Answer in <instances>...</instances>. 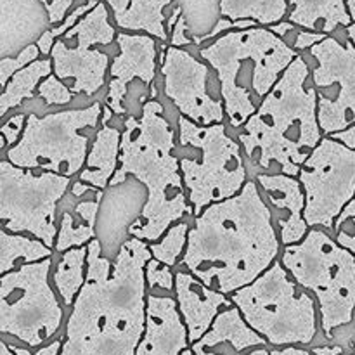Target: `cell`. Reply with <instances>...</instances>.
<instances>
[{
  "label": "cell",
  "instance_id": "cell-1",
  "mask_svg": "<svg viewBox=\"0 0 355 355\" xmlns=\"http://www.w3.org/2000/svg\"><path fill=\"white\" fill-rule=\"evenodd\" d=\"M87 248V279L69 307L59 355H135L148 319L149 243L130 238L114 260L97 238Z\"/></svg>",
  "mask_w": 355,
  "mask_h": 355
},
{
  "label": "cell",
  "instance_id": "cell-2",
  "mask_svg": "<svg viewBox=\"0 0 355 355\" xmlns=\"http://www.w3.org/2000/svg\"><path fill=\"white\" fill-rule=\"evenodd\" d=\"M283 252L272 210L255 179L236 196L193 217L180 267L231 297L262 276Z\"/></svg>",
  "mask_w": 355,
  "mask_h": 355
},
{
  "label": "cell",
  "instance_id": "cell-3",
  "mask_svg": "<svg viewBox=\"0 0 355 355\" xmlns=\"http://www.w3.org/2000/svg\"><path fill=\"white\" fill-rule=\"evenodd\" d=\"M322 137L311 62L298 54L255 114L238 130L250 179L277 172L298 177Z\"/></svg>",
  "mask_w": 355,
  "mask_h": 355
},
{
  "label": "cell",
  "instance_id": "cell-4",
  "mask_svg": "<svg viewBox=\"0 0 355 355\" xmlns=\"http://www.w3.org/2000/svg\"><path fill=\"white\" fill-rule=\"evenodd\" d=\"M175 151L177 130L158 97L149 99L139 116L123 118L120 166L110 184L134 175L149 194L144 214L130 229L132 238L158 241L170 225L194 217Z\"/></svg>",
  "mask_w": 355,
  "mask_h": 355
},
{
  "label": "cell",
  "instance_id": "cell-5",
  "mask_svg": "<svg viewBox=\"0 0 355 355\" xmlns=\"http://www.w3.org/2000/svg\"><path fill=\"white\" fill-rule=\"evenodd\" d=\"M198 54L217 76L229 127L239 130L300 52L269 26L259 24L225 31L201 45Z\"/></svg>",
  "mask_w": 355,
  "mask_h": 355
},
{
  "label": "cell",
  "instance_id": "cell-6",
  "mask_svg": "<svg viewBox=\"0 0 355 355\" xmlns=\"http://www.w3.org/2000/svg\"><path fill=\"white\" fill-rule=\"evenodd\" d=\"M279 260L290 276L318 302L328 340L355 324V255L322 227H311L297 245L283 246Z\"/></svg>",
  "mask_w": 355,
  "mask_h": 355
},
{
  "label": "cell",
  "instance_id": "cell-7",
  "mask_svg": "<svg viewBox=\"0 0 355 355\" xmlns=\"http://www.w3.org/2000/svg\"><path fill=\"white\" fill-rule=\"evenodd\" d=\"M177 148L194 217L208 205L236 196L250 180L245 153L225 121L200 125L177 114Z\"/></svg>",
  "mask_w": 355,
  "mask_h": 355
},
{
  "label": "cell",
  "instance_id": "cell-8",
  "mask_svg": "<svg viewBox=\"0 0 355 355\" xmlns=\"http://www.w3.org/2000/svg\"><path fill=\"white\" fill-rule=\"evenodd\" d=\"M231 300L274 349L309 347L321 328L318 302L290 276L281 260L248 286L234 291Z\"/></svg>",
  "mask_w": 355,
  "mask_h": 355
},
{
  "label": "cell",
  "instance_id": "cell-9",
  "mask_svg": "<svg viewBox=\"0 0 355 355\" xmlns=\"http://www.w3.org/2000/svg\"><path fill=\"white\" fill-rule=\"evenodd\" d=\"M103 103L59 110L54 113H30L23 135L2 158L21 168L47 170L75 177L83 170L90 149V135L101 125Z\"/></svg>",
  "mask_w": 355,
  "mask_h": 355
},
{
  "label": "cell",
  "instance_id": "cell-10",
  "mask_svg": "<svg viewBox=\"0 0 355 355\" xmlns=\"http://www.w3.org/2000/svg\"><path fill=\"white\" fill-rule=\"evenodd\" d=\"M52 260L23 263L0 277V331L30 349L49 342L64 322V304L51 283Z\"/></svg>",
  "mask_w": 355,
  "mask_h": 355
},
{
  "label": "cell",
  "instance_id": "cell-11",
  "mask_svg": "<svg viewBox=\"0 0 355 355\" xmlns=\"http://www.w3.org/2000/svg\"><path fill=\"white\" fill-rule=\"evenodd\" d=\"M73 177L47 170L21 168L0 159V222L10 232H23L54 248L59 231V201Z\"/></svg>",
  "mask_w": 355,
  "mask_h": 355
},
{
  "label": "cell",
  "instance_id": "cell-12",
  "mask_svg": "<svg viewBox=\"0 0 355 355\" xmlns=\"http://www.w3.org/2000/svg\"><path fill=\"white\" fill-rule=\"evenodd\" d=\"M305 191V220L335 234L336 220L355 198V149L324 135L298 173Z\"/></svg>",
  "mask_w": 355,
  "mask_h": 355
},
{
  "label": "cell",
  "instance_id": "cell-13",
  "mask_svg": "<svg viewBox=\"0 0 355 355\" xmlns=\"http://www.w3.org/2000/svg\"><path fill=\"white\" fill-rule=\"evenodd\" d=\"M311 78L318 90V116L324 135L355 125V45L328 35L309 51Z\"/></svg>",
  "mask_w": 355,
  "mask_h": 355
},
{
  "label": "cell",
  "instance_id": "cell-14",
  "mask_svg": "<svg viewBox=\"0 0 355 355\" xmlns=\"http://www.w3.org/2000/svg\"><path fill=\"white\" fill-rule=\"evenodd\" d=\"M159 73L163 96L177 113L200 125L227 121L224 101L218 94L210 92L214 69L200 54L194 55L186 47L163 44L159 47Z\"/></svg>",
  "mask_w": 355,
  "mask_h": 355
},
{
  "label": "cell",
  "instance_id": "cell-15",
  "mask_svg": "<svg viewBox=\"0 0 355 355\" xmlns=\"http://www.w3.org/2000/svg\"><path fill=\"white\" fill-rule=\"evenodd\" d=\"M158 38L148 33L120 31L116 35L118 54L111 59L110 80L104 104L116 116L128 114L127 97L134 82H144L151 87V97H156V69H158Z\"/></svg>",
  "mask_w": 355,
  "mask_h": 355
},
{
  "label": "cell",
  "instance_id": "cell-16",
  "mask_svg": "<svg viewBox=\"0 0 355 355\" xmlns=\"http://www.w3.org/2000/svg\"><path fill=\"white\" fill-rule=\"evenodd\" d=\"M148 198L146 186L134 175H128L120 184H110L103 191L96 236L106 259H116L125 241L132 238L130 229L144 214Z\"/></svg>",
  "mask_w": 355,
  "mask_h": 355
},
{
  "label": "cell",
  "instance_id": "cell-17",
  "mask_svg": "<svg viewBox=\"0 0 355 355\" xmlns=\"http://www.w3.org/2000/svg\"><path fill=\"white\" fill-rule=\"evenodd\" d=\"M54 75L68 83L75 97H92L107 83L111 58L97 45L61 37L51 52Z\"/></svg>",
  "mask_w": 355,
  "mask_h": 355
},
{
  "label": "cell",
  "instance_id": "cell-18",
  "mask_svg": "<svg viewBox=\"0 0 355 355\" xmlns=\"http://www.w3.org/2000/svg\"><path fill=\"white\" fill-rule=\"evenodd\" d=\"M272 210L283 246L297 245L311 231L305 220V191L300 179L288 173H259L255 177Z\"/></svg>",
  "mask_w": 355,
  "mask_h": 355
},
{
  "label": "cell",
  "instance_id": "cell-19",
  "mask_svg": "<svg viewBox=\"0 0 355 355\" xmlns=\"http://www.w3.org/2000/svg\"><path fill=\"white\" fill-rule=\"evenodd\" d=\"M191 347L189 331L177 307L175 295H148V319L135 355H182Z\"/></svg>",
  "mask_w": 355,
  "mask_h": 355
},
{
  "label": "cell",
  "instance_id": "cell-20",
  "mask_svg": "<svg viewBox=\"0 0 355 355\" xmlns=\"http://www.w3.org/2000/svg\"><path fill=\"white\" fill-rule=\"evenodd\" d=\"M175 300L189 331L191 343L198 342L214 324L222 309L231 307L229 295L207 286L194 274L180 267L175 270Z\"/></svg>",
  "mask_w": 355,
  "mask_h": 355
},
{
  "label": "cell",
  "instance_id": "cell-21",
  "mask_svg": "<svg viewBox=\"0 0 355 355\" xmlns=\"http://www.w3.org/2000/svg\"><path fill=\"white\" fill-rule=\"evenodd\" d=\"M51 26L40 0H0V58L16 55L37 44Z\"/></svg>",
  "mask_w": 355,
  "mask_h": 355
},
{
  "label": "cell",
  "instance_id": "cell-22",
  "mask_svg": "<svg viewBox=\"0 0 355 355\" xmlns=\"http://www.w3.org/2000/svg\"><path fill=\"white\" fill-rule=\"evenodd\" d=\"M267 345V340L246 322L241 311L232 304L222 309L211 328L198 342L191 343V349L194 355H227L224 349H231L236 355Z\"/></svg>",
  "mask_w": 355,
  "mask_h": 355
},
{
  "label": "cell",
  "instance_id": "cell-23",
  "mask_svg": "<svg viewBox=\"0 0 355 355\" xmlns=\"http://www.w3.org/2000/svg\"><path fill=\"white\" fill-rule=\"evenodd\" d=\"M71 194V193H69ZM103 191L94 189L83 198L71 194V207H59V231L54 252L64 253L76 246H87L96 236L97 214Z\"/></svg>",
  "mask_w": 355,
  "mask_h": 355
},
{
  "label": "cell",
  "instance_id": "cell-24",
  "mask_svg": "<svg viewBox=\"0 0 355 355\" xmlns=\"http://www.w3.org/2000/svg\"><path fill=\"white\" fill-rule=\"evenodd\" d=\"M121 31L148 33L159 42H170L166 30V7L175 0H104Z\"/></svg>",
  "mask_w": 355,
  "mask_h": 355
},
{
  "label": "cell",
  "instance_id": "cell-25",
  "mask_svg": "<svg viewBox=\"0 0 355 355\" xmlns=\"http://www.w3.org/2000/svg\"><path fill=\"white\" fill-rule=\"evenodd\" d=\"M121 128L116 125H99L87 155L85 166L78 173L82 182L90 184L96 189L104 191L120 166Z\"/></svg>",
  "mask_w": 355,
  "mask_h": 355
},
{
  "label": "cell",
  "instance_id": "cell-26",
  "mask_svg": "<svg viewBox=\"0 0 355 355\" xmlns=\"http://www.w3.org/2000/svg\"><path fill=\"white\" fill-rule=\"evenodd\" d=\"M288 21L298 28L335 35L354 23L347 0H288Z\"/></svg>",
  "mask_w": 355,
  "mask_h": 355
},
{
  "label": "cell",
  "instance_id": "cell-27",
  "mask_svg": "<svg viewBox=\"0 0 355 355\" xmlns=\"http://www.w3.org/2000/svg\"><path fill=\"white\" fill-rule=\"evenodd\" d=\"M51 73H54L51 58H38L37 61L30 62L23 69L14 73L9 82L6 83V87H2L0 118H6L10 110L23 106L24 101H33L42 80L47 78Z\"/></svg>",
  "mask_w": 355,
  "mask_h": 355
},
{
  "label": "cell",
  "instance_id": "cell-28",
  "mask_svg": "<svg viewBox=\"0 0 355 355\" xmlns=\"http://www.w3.org/2000/svg\"><path fill=\"white\" fill-rule=\"evenodd\" d=\"M54 255V248L35 236L10 232L3 227L0 231V274L10 272L23 263L40 262Z\"/></svg>",
  "mask_w": 355,
  "mask_h": 355
},
{
  "label": "cell",
  "instance_id": "cell-29",
  "mask_svg": "<svg viewBox=\"0 0 355 355\" xmlns=\"http://www.w3.org/2000/svg\"><path fill=\"white\" fill-rule=\"evenodd\" d=\"M87 257L89 248L87 246H76V248L66 250L59 253V260L55 269L52 270V284L61 297L64 307H71L73 302L78 297L80 290L83 288L87 279Z\"/></svg>",
  "mask_w": 355,
  "mask_h": 355
},
{
  "label": "cell",
  "instance_id": "cell-30",
  "mask_svg": "<svg viewBox=\"0 0 355 355\" xmlns=\"http://www.w3.org/2000/svg\"><path fill=\"white\" fill-rule=\"evenodd\" d=\"M220 12L229 19H255L262 26H270L290 12L288 0H220Z\"/></svg>",
  "mask_w": 355,
  "mask_h": 355
},
{
  "label": "cell",
  "instance_id": "cell-31",
  "mask_svg": "<svg viewBox=\"0 0 355 355\" xmlns=\"http://www.w3.org/2000/svg\"><path fill=\"white\" fill-rule=\"evenodd\" d=\"M110 7L104 0H99L92 10L85 14L75 26L69 31H66L62 37L64 38H80V40L90 42L92 45H113L116 42V24H111L110 21Z\"/></svg>",
  "mask_w": 355,
  "mask_h": 355
},
{
  "label": "cell",
  "instance_id": "cell-32",
  "mask_svg": "<svg viewBox=\"0 0 355 355\" xmlns=\"http://www.w3.org/2000/svg\"><path fill=\"white\" fill-rule=\"evenodd\" d=\"M179 6L187 23V31L194 45L200 47L222 17L220 0H179Z\"/></svg>",
  "mask_w": 355,
  "mask_h": 355
},
{
  "label": "cell",
  "instance_id": "cell-33",
  "mask_svg": "<svg viewBox=\"0 0 355 355\" xmlns=\"http://www.w3.org/2000/svg\"><path fill=\"white\" fill-rule=\"evenodd\" d=\"M189 229L191 224L187 220H179L170 225L158 241L149 243V250H151L153 257L170 267L179 266L187 248Z\"/></svg>",
  "mask_w": 355,
  "mask_h": 355
},
{
  "label": "cell",
  "instance_id": "cell-34",
  "mask_svg": "<svg viewBox=\"0 0 355 355\" xmlns=\"http://www.w3.org/2000/svg\"><path fill=\"white\" fill-rule=\"evenodd\" d=\"M146 283H148L149 291H162V293L173 295L175 291V272L173 267L166 266V263L159 262L155 257L148 260L146 263Z\"/></svg>",
  "mask_w": 355,
  "mask_h": 355
},
{
  "label": "cell",
  "instance_id": "cell-35",
  "mask_svg": "<svg viewBox=\"0 0 355 355\" xmlns=\"http://www.w3.org/2000/svg\"><path fill=\"white\" fill-rule=\"evenodd\" d=\"M38 99L44 101L45 106H66V104L73 103L75 94L68 87V83L62 82L61 78L51 73L47 78L42 80V83L37 89Z\"/></svg>",
  "mask_w": 355,
  "mask_h": 355
},
{
  "label": "cell",
  "instance_id": "cell-36",
  "mask_svg": "<svg viewBox=\"0 0 355 355\" xmlns=\"http://www.w3.org/2000/svg\"><path fill=\"white\" fill-rule=\"evenodd\" d=\"M38 58H42V52L37 44L28 45V47H24L23 51L16 55L0 58V85L6 87V83L9 82V78L14 75V73L23 69L24 66H28L30 62L37 61Z\"/></svg>",
  "mask_w": 355,
  "mask_h": 355
},
{
  "label": "cell",
  "instance_id": "cell-37",
  "mask_svg": "<svg viewBox=\"0 0 355 355\" xmlns=\"http://www.w3.org/2000/svg\"><path fill=\"white\" fill-rule=\"evenodd\" d=\"M26 118L28 114L24 113V111H21V113L12 114V116H9L6 121H3L0 135L6 139L7 149H9L10 146L16 144V142L21 139V135H23L24 132V127H26Z\"/></svg>",
  "mask_w": 355,
  "mask_h": 355
},
{
  "label": "cell",
  "instance_id": "cell-38",
  "mask_svg": "<svg viewBox=\"0 0 355 355\" xmlns=\"http://www.w3.org/2000/svg\"><path fill=\"white\" fill-rule=\"evenodd\" d=\"M328 37L326 33H319V31H311V30H304V28H297L295 31V38L290 40L288 44L295 49L297 52H304V51H311L314 45H318L319 42H322L324 38Z\"/></svg>",
  "mask_w": 355,
  "mask_h": 355
},
{
  "label": "cell",
  "instance_id": "cell-39",
  "mask_svg": "<svg viewBox=\"0 0 355 355\" xmlns=\"http://www.w3.org/2000/svg\"><path fill=\"white\" fill-rule=\"evenodd\" d=\"M44 3L45 10L49 14V19H51L52 26L54 24H61L66 19L69 12H71V7L75 3V0H40Z\"/></svg>",
  "mask_w": 355,
  "mask_h": 355
},
{
  "label": "cell",
  "instance_id": "cell-40",
  "mask_svg": "<svg viewBox=\"0 0 355 355\" xmlns=\"http://www.w3.org/2000/svg\"><path fill=\"white\" fill-rule=\"evenodd\" d=\"M170 45H175V47H189L194 45L193 38H191L189 31H187V23L184 19V16L179 17L177 24L173 26V30L170 31Z\"/></svg>",
  "mask_w": 355,
  "mask_h": 355
},
{
  "label": "cell",
  "instance_id": "cell-41",
  "mask_svg": "<svg viewBox=\"0 0 355 355\" xmlns=\"http://www.w3.org/2000/svg\"><path fill=\"white\" fill-rule=\"evenodd\" d=\"M335 238L340 245L349 248L355 255V217L340 225L338 231L335 232Z\"/></svg>",
  "mask_w": 355,
  "mask_h": 355
},
{
  "label": "cell",
  "instance_id": "cell-42",
  "mask_svg": "<svg viewBox=\"0 0 355 355\" xmlns=\"http://www.w3.org/2000/svg\"><path fill=\"white\" fill-rule=\"evenodd\" d=\"M62 343H64V338H55L52 340L47 345H42L35 350V355H59L62 350Z\"/></svg>",
  "mask_w": 355,
  "mask_h": 355
},
{
  "label": "cell",
  "instance_id": "cell-43",
  "mask_svg": "<svg viewBox=\"0 0 355 355\" xmlns=\"http://www.w3.org/2000/svg\"><path fill=\"white\" fill-rule=\"evenodd\" d=\"M270 30L274 31L276 35H279L281 38H284L286 40L288 37H290V33H293L295 30H297V24H293L291 21H279V23L276 24H270Z\"/></svg>",
  "mask_w": 355,
  "mask_h": 355
},
{
  "label": "cell",
  "instance_id": "cell-44",
  "mask_svg": "<svg viewBox=\"0 0 355 355\" xmlns=\"http://www.w3.org/2000/svg\"><path fill=\"white\" fill-rule=\"evenodd\" d=\"M329 137L336 139V141L343 142L345 146H349V148L355 149V125H352V127L345 128V130L342 132H336V134L329 135Z\"/></svg>",
  "mask_w": 355,
  "mask_h": 355
},
{
  "label": "cell",
  "instance_id": "cell-45",
  "mask_svg": "<svg viewBox=\"0 0 355 355\" xmlns=\"http://www.w3.org/2000/svg\"><path fill=\"white\" fill-rule=\"evenodd\" d=\"M311 352L314 355H343L345 347L340 345V343H331V345L314 347V349H311Z\"/></svg>",
  "mask_w": 355,
  "mask_h": 355
},
{
  "label": "cell",
  "instance_id": "cell-46",
  "mask_svg": "<svg viewBox=\"0 0 355 355\" xmlns=\"http://www.w3.org/2000/svg\"><path fill=\"white\" fill-rule=\"evenodd\" d=\"M270 355H314L311 350H307L305 347H283V349H274L270 350Z\"/></svg>",
  "mask_w": 355,
  "mask_h": 355
},
{
  "label": "cell",
  "instance_id": "cell-47",
  "mask_svg": "<svg viewBox=\"0 0 355 355\" xmlns=\"http://www.w3.org/2000/svg\"><path fill=\"white\" fill-rule=\"evenodd\" d=\"M96 189V187H92L90 186V184H85V182H82V180H73L71 182V187H69V193L73 194V196H76V198H83L85 196V194H89L90 191H94Z\"/></svg>",
  "mask_w": 355,
  "mask_h": 355
},
{
  "label": "cell",
  "instance_id": "cell-48",
  "mask_svg": "<svg viewBox=\"0 0 355 355\" xmlns=\"http://www.w3.org/2000/svg\"><path fill=\"white\" fill-rule=\"evenodd\" d=\"M355 217V198L352 201H350L349 205H347L345 207V210L342 211V215H340V218L338 220H336V225H335V232L338 231V227L340 225L343 224V222H347V220H350V218H354Z\"/></svg>",
  "mask_w": 355,
  "mask_h": 355
},
{
  "label": "cell",
  "instance_id": "cell-49",
  "mask_svg": "<svg viewBox=\"0 0 355 355\" xmlns=\"http://www.w3.org/2000/svg\"><path fill=\"white\" fill-rule=\"evenodd\" d=\"M0 355H17V354H14L9 343H7L6 340H2V342H0Z\"/></svg>",
  "mask_w": 355,
  "mask_h": 355
},
{
  "label": "cell",
  "instance_id": "cell-50",
  "mask_svg": "<svg viewBox=\"0 0 355 355\" xmlns=\"http://www.w3.org/2000/svg\"><path fill=\"white\" fill-rule=\"evenodd\" d=\"M10 345V343H9ZM10 349H12V352L14 354H17V355H35V354H31L30 350V347H16V345H10Z\"/></svg>",
  "mask_w": 355,
  "mask_h": 355
},
{
  "label": "cell",
  "instance_id": "cell-51",
  "mask_svg": "<svg viewBox=\"0 0 355 355\" xmlns=\"http://www.w3.org/2000/svg\"><path fill=\"white\" fill-rule=\"evenodd\" d=\"M345 33H347V37L350 38V42H352V44L355 45V21L352 24H349V26L345 28Z\"/></svg>",
  "mask_w": 355,
  "mask_h": 355
},
{
  "label": "cell",
  "instance_id": "cell-52",
  "mask_svg": "<svg viewBox=\"0 0 355 355\" xmlns=\"http://www.w3.org/2000/svg\"><path fill=\"white\" fill-rule=\"evenodd\" d=\"M245 355H270V350H267V347H259V349L252 350V352H248Z\"/></svg>",
  "mask_w": 355,
  "mask_h": 355
},
{
  "label": "cell",
  "instance_id": "cell-53",
  "mask_svg": "<svg viewBox=\"0 0 355 355\" xmlns=\"http://www.w3.org/2000/svg\"><path fill=\"white\" fill-rule=\"evenodd\" d=\"M347 6H349L350 16H352V19L355 21V0H347Z\"/></svg>",
  "mask_w": 355,
  "mask_h": 355
},
{
  "label": "cell",
  "instance_id": "cell-54",
  "mask_svg": "<svg viewBox=\"0 0 355 355\" xmlns=\"http://www.w3.org/2000/svg\"><path fill=\"white\" fill-rule=\"evenodd\" d=\"M182 355H194V352H193V349H191V347H187L186 350H184L182 352Z\"/></svg>",
  "mask_w": 355,
  "mask_h": 355
},
{
  "label": "cell",
  "instance_id": "cell-55",
  "mask_svg": "<svg viewBox=\"0 0 355 355\" xmlns=\"http://www.w3.org/2000/svg\"><path fill=\"white\" fill-rule=\"evenodd\" d=\"M349 355H355V350H354V352H352V354H349Z\"/></svg>",
  "mask_w": 355,
  "mask_h": 355
},
{
  "label": "cell",
  "instance_id": "cell-56",
  "mask_svg": "<svg viewBox=\"0 0 355 355\" xmlns=\"http://www.w3.org/2000/svg\"><path fill=\"white\" fill-rule=\"evenodd\" d=\"M354 350H355V343H354Z\"/></svg>",
  "mask_w": 355,
  "mask_h": 355
}]
</instances>
